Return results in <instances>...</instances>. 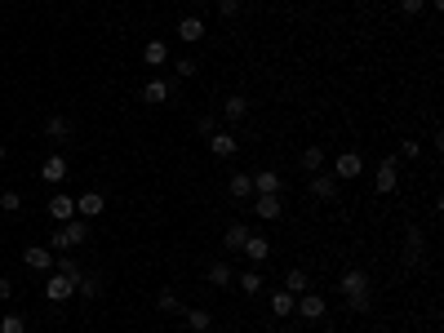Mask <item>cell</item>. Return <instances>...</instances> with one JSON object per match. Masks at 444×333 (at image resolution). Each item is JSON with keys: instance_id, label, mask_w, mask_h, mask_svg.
<instances>
[{"instance_id": "1", "label": "cell", "mask_w": 444, "mask_h": 333, "mask_svg": "<svg viewBox=\"0 0 444 333\" xmlns=\"http://www.w3.org/2000/svg\"><path fill=\"white\" fill-rule=\"evenodd\" d=\"M338 293L346 298V307H351L355 316H365L369 307H374V289H369V271H360V267H351V271H342V276H338Z\"/></svg>"}, {"instance_id": "2", "label": "cell", "mask_w": 444, "mask_h": 333, "mask_svg": "<svg viewBox=\"0 0 444 333\" xmlns=\"http://www.w3.org/2000/svg\"><path fill=\"white\" fill-rule=\"evenodd\" d=\"M89 240V222L85 218H71V222H58V231H54V249L58 254H67V249H76V245H85Z\"/></svg>"}, {"instance_id": "3", "label": "cell", "mask_w": 444, "mask_h": 333, "mask_svg": "<svg viewBox=\"0 0 444 333\" xmlns=\"http://www.w3.org/2000/svg\"><path fill=\"white\" fill-rule=\"evenodd\" d=\"M395 187H400V156H382V164L374 169V192L391 196Z\"/></svg>"}, {"instance_id": "4", "label": "cell", "mask_w": 444, "mask_h": 333, "mask_svg": "<svg viewBox=\"0 0 444 333\" xmlns=\"http://www.w3.org/2000/svg\"><path fill=\"white\" fill-rule=\"evenodd\" d=\"M293 311L303 316V320H311V325H316V320H325V311H329V307H325V298H320L316 289H307V293H298V298H293Z\"/></svg>"}, {"instance_id": "5", "label": "cell", "mask_w": 444, "mask_h": 333, "mask_svg": "<svg viewBox=\"0 0 444 333\" xmlns=\"http://www.w3.org/2000/svg\"><path fill=\"white\" fill-rule=\"evenodd\" d=\"M360 173H365V156H360V151H342V156L333 160V178H338V183H355Z\"/></svg>"}, {"instance_id": "6", "label": "cell", "mask_w": 444, "mask_h": 333, "mask_svg": "<svg viewBox=\"0 0 444 333\" xmlns=\"http://www.w3.org/2000/svg\"><path fill=\"white\" fill-rule=\"evenodd\" d=\"M67 160H63V151H54V156H45V164H40V178H45V183H49V187H63L67 183Z\"/></svg>"}, {"instance_id": "7", "label": "cell", "mask_w": 444, "mask_h": 333, "mask_svg": "<svg viewBox=\"0 0 444 333\" xmlns=\"http://www.w3.org/2000/svg\"><path fill=\"white\" fill-rule=\"evenodd\" d=\"M45 298H49V302H67V298H76V280H67V276H58V271H54V276L45 280Z\"/></svg>"}, {"instance_id": "8", "label": "cell", "mask_w": 444, "mask_h": 333, "mask_svg": "<svg viewBox=\"0 0 444 333\" xmlns=\"http://www.w3.org/2000/svg\"><path fill=\"white\" fill-rule=\"evenodd\" d=\"M45 209H49V218H54V222H71V218H76V200H71L67 192H54Z\"/></svg>"}, {"instance_id": "9", "label": "cell", "mask_w": 444, "mask_h": 333, "mask_svg": "<svg viewBox=\"0 0 444 333\" xmlns=\"http://www.w3.org/2000/svg\"><path fill=\"white\" fill-rule=\"evenodd\" d=\"M422 254H427V235H422V227H409L404 231V267H413Z\"/></svg>"}, {"instance_id": "10", "label": "cell", "mask_w": 444, "mask_h": 333, "mask_svg": "<svg viewBox=\"0 0 444 333\" xmlns=\"http://www.w3.org/2000/svg\"><path fill=\"white\" fill-rule=\"evenodd\" d=\"M102 209H107V200H102V192H85L76 200V218H102Z\"/></svg>"}, {"instance_id": "11", "label": "cell", "mask_w": 444, "mask_h": 333, "mask_svg": "<svg viewBox=\"0 0 444 333\" xmlns=\"http://www.w3.org/2000/svg\"><path fill=\"white\" fill-rule=\"evenodd\" d=\"M240 254H245L249 263H267V258H271V240H267V235H258V231H249V240H245Z\"/></svg>"}, {"instance_id": "12", "label": "cell", "mask_w": 444, "mask_h": 333, "mask_svg": "<svg viewBox=\"0 0 444 333\" xmlns=\"http://www.w3.org/2000/svg\"><path fill=\"white\" fill-rule=\"evenodd\" d=\"M169 98H174V85H169V80L155 76V80H147V85H142V102L160 107V102H169Z\"/></svg>"}, {"instance_id": "13", "label": "cell", "mask_w": 444, "mask_h": 333, "mask_svg": "<svg viewBox=\"0 0 444 333\" xmlns=\"http://www.w3.org/2000/svg\"><path fill=\"white\" fill-rule=\"evenodd\" d=\"M22 263H27L31 271H49L54 267V254L45 245H27V249H22Z\"/></svg>"}, {"instance_id": "14", "label": "cell", "mask_w": 444, "mask_h": 333, "mask_svg": "<svg viewBox=\"0 0 444 333\" xmlns=\"http://www.w3.org/2000/svg\"><path fill=\"white\" fill-rule=\"evenodd\" d=\"M254 196H280V173H275V169H258L254 173Z\"/></svg>"}, {"instance_id": "15", "label": "cell", "mask_w": 444, "mask_h": 333, "mask_svg": "<svg viewBox=\"0 0 444 333\" xmlns=\"http://www.w3.org/2000/svg\"><path fill=\"white\" fill-rule=\"evenodd\" d=\"M254 213L262 222H275L284 213V205H280V196H254Z\"/></svg>"}, {"instance_id": "16", "label": "cell", "mask_w": 444, "mask_h": 333, "mask_svg": "<svg viewBox=\"0 0 444 333\" xmlns=\"http://www.w3.org/2000/svg\"><path fill=\"white\" fill-rule=\"evenodd\" d=\"M178 36H183L187 45H200L205 40V18H196V14H187L183 22H178Z\"/></svg>"}, {"instance_id": "17", "label": "cell", "mask_w": 444, "mask_h": 333, "mask_svg": "<svg viewBox=\"0 0 444 333\" xmlns=\"http://www.w3.org/2000/svg\"><path fill=\"white\" fill-rule=\"evenodd\" d=\"M245 240H249V227H245V222H231V227L222 231V249H227V254H240Z\"/></svg>"}, {"instance_id": "18", "label": "cell", "mask_w": 444, "mask_h": 333, "mask_svg": "<svg viewBox=\"0 0 444 333\" xmlns=\"http://www.w3.org/2000/svg\"><path fill=\"white\" fill-rule=\"evenodd\" d=\"M183 316H187V329L191 333H209L213 329V316L205 311V307H183Z\"/></svg>"}, {"instance_id": "19", "label": "cell", "mask_w": 444, "mask_h": 333, "mask_svg": "<svg viewBox=\"0 0 444 333\" xmlns=\"http://www.w3.org/2000/svg\"><path fill=\"white\" fill-rule=\"evenodd\" d=\"M45 138L63 147V142L71 138V121H67V116H49V121H45Z\"/></svg>"}, {"instance_id": "20", "label": "cell", "mask_w": 444, "mask_h": 333, "mask_svg": "<svg viewBox=\"0 0 444 333\" xmlns=\"http://www.w3.org/2000/svg\"><path fill=\"white\" fill-rule=\"evenodd\" d=\"M236 147H240V138H236V134H209V151H213L218 160L236 156Z\"/></svg>"}, {"instance_id": "21", "label": "cell", "mask_w": 444, "mask_h": 333, "mask_svg": "<svg viewBox=\"0 0 444 333\" xmlns=\"http://www.w3.org/2000/svg\"><path fill=\"white\" fill-rule=\"evenodd\" d=\"M205 280L213 284V289H231V280H236V271L227 267V263H209L205 267Z\"/></svg>"}, {"instance_id": "22", "label": "cell", "mask_w": 444, "mask_h": 333, "mask_svg": "<svg viewBox=\"0 0 444 333\" xmlns=\"http://www.w3.org/2000/svg\"><path fill=\"white\" fill-rule=\"evenodd\" d=\"M142 63H147V67H164V63H169V45H164V40H147V45H142Z\"/></svg>"}, {"instance_id": "23", "label": "cell", "mask_w": 444, "mask_h": 333, "mask_svg": "<svg viewBox=\"0 0 444 333\" xmlns=\"http://www.w3.org/2000/svg\"><path fill=\"white\" fill-rule=\"evenodd\" d=\"M311 196L333 200V196H338V178H333V173H316V178H311Z\"/></svg>"}, {"instance_id": "24", "label": "cell", "mask_w": 444, "mask_h": 333, "mask_svg": "<svg viewBox=\"0 0 444 333\" xmlns=\"http://www.w3.org/2000/svg\"><path fill=\"white\" fill-rule=\"evenodd\" d=\"M280 289H289L293 298H298V293H307V289H311V276H307L303 267H293V271H284V284H280Z\"/></svg>"}, {"instance_id": "25", "label": "cell", "mask_w": 444, "mask_h": 333, "mask_svg": "<svg viewBox=\"0 0 444 333\" xmlns=\"http://www.w3.org/2000/svg\"><path fill=\"white\" fill-rule=\"evenodd\" d=\"M245 111H249V98H245V93H231V98H227L222 102V116H227V121H245Z\"/></svg>"}, {"instance_id": "26", "label": "cell", "mask_w": 444, "mask_h": 333, "mask_svg": "<svg viewBox=\"0 0 444 333\" xmlns=\"http://www.w3.org/2000/svg\"><path fill=\"white\" fill-rule=\"evenodd\" d=\"M271 311H275V320L293 316V293L289 289H271Z\"/></svg>"}, {"instance_id": "27", "label": "cell", "mask_w": 444, "mask_h": 333, "mask_svg": "<svg viewBox=\"0 0 444 333\" xmlns=\"http://www.w3.org/2000/svg\"><path fill=\"white\" fill-rule=\"evenodd\" d=\"M76 293H80V298H85V302H93V298H98V293H102V276H89V271H85V276L76 280Z\"/></svg>"}, {"instance_id": "28", "label": "cell", "mask_w": 444, "mask_h": 333, "mask_svg": "<svg viewBox=\"0 0 444 333\" xmlns=\"http://www.w3.org/2000/svg\"><path fill=\"white\" fill-rule=\"evenodd\" d=\"M227 192H231L236 200H249V196H254V178H249V173H231V183H227Z\"/></svg>"}, {"instance_id": "29", "label": "cell", "mask_w": 444, "mask_h": 333, "mask_svg": "<svg viewBox=\"0 0 444 333\" xmlns=\"http://www.w3.org/2000/svg\"><path fill=\"white\" fill-rule=\"evenodd\" d=\"M58 276H67V280H80L85 271H80V263L71 254H58Z\"/></svg>"}, {"instance_id": "30", "label": "cell", "mask_w": 444, "mask_h": 333, "mask_svg": "<svg viewBox=\"0 0 444 333\" xmlns=\"http://www.w3.org/2000/svg\"><path fill=\"white\" fill-rule=\"evenodd\" d=\"M240 293H249V298L262 293V271H245V276H240Z\"/></svg>"}, {"instance_id": "31", "label": "cell", "mask_w": 444, "mask_h": 333, "mask_svg": "<svg viewBox=\"0 0 444 333\" xmlns=\"http://www.w3.org/2000/svg\"><path fill=\"white\" fill-rule=\"evenodd\" d=\"M320 164H325V147H307V151H303V169H307V173H316Z\"/></svg>"}, {"instance_id": "32", "label": "cell", "mask_w": 444, "mask_h": 333, "mask_svg": "<svg viewBox=\"0 0 444 333\" xmlns=\"http://www.w3.org/2000/svg\"><path fill=\"white\" fill-rule=\"evenodd\" d=\"M155 307H160V311H169V316H174V311H183V302H178V293H174V289H160Z\"/></svg>"}, {"instance_id": "33", "label": "cell", "mask_w": 444, "mask_h": 333, "mask_svg": "<svg viewBox=\"0 0 444 333\" xmlns=\"http://www.w3.org/2000/svg\"><path fill=\"white\" fill-rule=\"evenodd\" d=\"M174 71H178V76H183V80H191V76H196V71H200V63H196V58H174Z\"/></svg>"}, {"instance_id": "34", "label": "cell", "mask_w": 444, "mask_h": 333, "mask_svg": "<svg viewBox=\"0 0 444 333\" xmlns=\"http://www.w3.org/2000/svg\"><path fill=\"white\" fill-rule=\"evenodd\" d=\"M0 333H27V320H22L18 311H9L5 320H0Z\"/></svg>"}, {"instance_id": "35", "label": "cell", "mask_w": 444, "mask_h": 333, "mask_svg": "<svg viewBox=\"0 0 444 333\" xmlns=\"http://www.w3.org/2000/svg\"><path fill=\"white\" fill-rule=\"evenodd\" d=\"M418 156H422V142H418V138H404V142H400V160H418Z\"/></svg>"}, {"instance_id": "36", "label": "cell", "mask_w": 444, "mask_h": 333, "mask_svg": "<svg viewBox=\"0 0 444 333\" xmlns=\"http://www.w3.org/2000/svg\"><path fill=\"white\" fill-rule=\"evenodd\" d=\"M0 209H5V213H18V209H22V196H18V192H0Z\"/></svg>"}, {"instance_id": "37", "label": "cell", "mask_w": 444, "mask_h": 333, "mask_svg": "<svg viewBox=\"0 0 444 333\" xmlns=\"http://www.w3.org/2000/svg\"><path fill=\"white\" fill-rule=\"evenodd\" d=\"M200 134H218V116H213V111H205V116H200Z\"/></svg>"}, {"instance_id": "38", "label": "cell", "mask_w": 444, "mask_h": 333, "mask_svg": "<svg viewBox=\"0 0 444 333\" xmlns=\"http://www.w3.org/2000/svg\"><path fill=\"white\" fill-rule=\"evenodd\" d=\"M218 14L222 18H236L240 14V0H218Z\"/></svg>"}, {"instance_id": "39", "label": "cell", "mask_w": 444, "mask_h": 333, "mask_svg": "<svg viewBox=\"0 0 444 333\" xmlns=\"http://www.w3.org/2000/svg\"><path fill=\"white\" fill-rule=\"evenodd\" d=\"M422 5H427V0H400V14L413 18V14H422Z\"/></svg>"}, {"instance_id": "40", "label": "cell", "mask_w": 444, "mask_h": 333, "mask_svg": "<svg viewBox=\"0 0 444 333\" xmlns=\"http://www.w3.org/2000/svg\"><path fill=\"white\" fill-rule=\"evenodd\" d=\"M9 298H14V280L0 276V302H9Z\"/></svg>"}, {"instance_id": "41", "label": "cell", "mask_w": 444, "mask_h": 333, "mask_svg": "<svg viewBox=\"0 0 444 333\" xmlns=\"http://www.w3.org/2000/svg\"><path fill=\"white\" fill-rule=\"evenodd\" d=\"M0 164H5V142H0Z\"/></svg>"}, {"instance_id": "42", "label": "cell", "mask_w": 444, "mask_h": 333, "mask_svg": "<svg viewBox=\"0 0 444 333\" xmlns=\"http://www.w3.org/2000/svg\"><path fill=\"white\" fill-rule=\"evenodd\" d=\"M378 333H395V329H378Z\"/></svg>"}, {"instance_id": "43", "label": "cell", "mask_w": 444, "mask_h": 333, "mask_svg": "<svg viewBox=\"0 0 444 333\" xmlns=\"http://www.w3.org/2000/svg\"><path fill=\"white\" fill-rule=\"evenodd\" d=\"M289 333H307V329H289Z\"/></svg>"}, {"instance_id": "44", "label": "cell", "mask_w": 444, "mask_h": 333, "mask_svg": "<svg viewBox=\"0 0 444 333\" xmlns=\"http://www.w3.org/2000/svg\"><path fill=\"white\" fill-rule=\"evenodd\" d=\"M93 333H98V329H93Z\"/></svg>"}]
</instances>
